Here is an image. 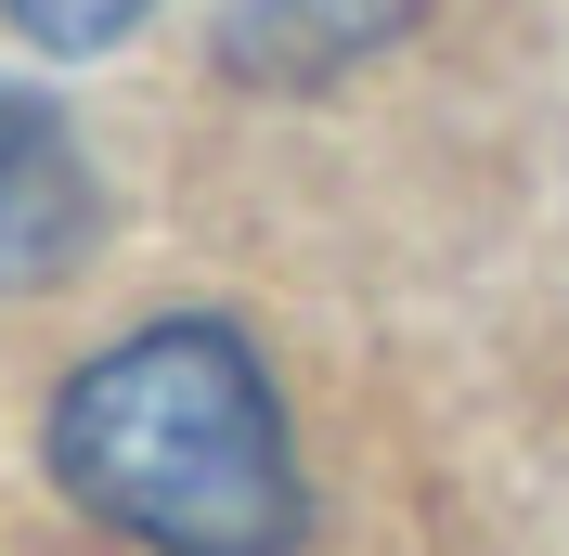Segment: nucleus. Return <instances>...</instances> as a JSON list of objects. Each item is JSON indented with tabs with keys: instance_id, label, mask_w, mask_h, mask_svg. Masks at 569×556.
<instances>
[{
	"instance_id": "f257e3e1",
	"label": "nucleus",
	"mask_w": 569,
	"mask_h": 556,
	"mask_svg": "<svg viewBox=\"0 0 569 556\" xmlns=\"http://www.w3.org/2000/svg\"><path fill=\"white\" fill-rule=\"evenodd\" d=\"M52 479L142 556H298L311 479L259 349L220 311H169L52 388Z\"/></svg>"
},
{
	"instance_id": "f03ea898",
	"label": "nucleus",
	"mask_w": 569,
	"mask_h": 556,
	"mask_svg": "<svg viewBox=\"0 0 569 556\" xmlns=\"http://www.w3.org/2000/svg\"><path fill=\"white\" fill-rule=\"evenodd\" d=\"M91 220H104V195L78 169L66 117L27 105V91H0V298L66 285L78 259H91Z\"/></svg>"
},
{
	"instance_id": "7ed1b4c3",
	"label": "nucleus",
	"mask_w": 569,
	"mask_h": 556,
	"mask_svg": "<svg viewBox=\"0 0 569 556\" xmlns=\"http://www.w3.org/2000/svg\"><path fill=\"white\" fill-rule=\"evenodd\" d=\"M415 13H427V0H233V27H220V66H233V78H259V91H323L337 66L389 52Z\"/></svg>"
},
{
	"instance_id": "20e7f679",
	"label": "nucleus",
	"mask_w": 569,
	"mask_h": 556,
	"mask_svg": "<svg viewBox=\"0 0 569 556\" xmlns=\"http://www.w3.org/2000/svg\"><path fill=\"white\" fill-rule=\"evenodd\" d=\"M0 13H13L39 52H104V39H130L156 0H0Z\"/></svg>"
}]
</instances>
